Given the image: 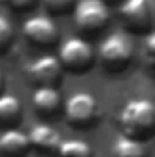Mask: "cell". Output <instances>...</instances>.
<instances>
[{
  "mask_svg": "<svg viewBox=\"0 0 155 157\" xmlns=\"http://www.w3.org/2000/svg\"><path fill=\"white\" fill-rule=\"evenodd\" d=\"M120 128L126 137L148 141L155 135V102L148 99L128 101L120 112Z\"/></svg>",
  "mask_w": 155,
  "mask_h": 157,
  "instance_id": "obj_1",
  "label": "cell"
},
{
  "mask_svg": "<svg viewBox=\"0 0 155 157\" xmlns=\"http://www.w3.org/2000/svg\"><path fill=\"white\" fill-rule=\"evenodd\" d=\"M133 57V44L122 31L112 33L99 46V60L110 73H120L130 66Z\"/></svg>",
  "mask_w": 155,
  "mask_h": 157,
  "instance_id": "obj_2",
  "label": "cell"
},
{
  "mask_svg": "<svg viewBox=\"0 0 155 157\" xmlns=\"http://www.w3.org/2000/svg\"><path fill=\"white\" fill-rule=\"evenodd\" d=\"M119 15L131 33L150 35L155 26V0H124Z\"/></svg>",
  "mask_w": 155,
  "mask_h": 157,
  "instance_id": "obj_3",
  "label": "cell"
},
{
  "mask_svg": "<svg viewBox=\"0 0 155 157\" xmlns=\"http://www.w3.org/2000/svg\"><path fill=\"white\" fill-rule=\"evenodd\" d=\"M64 113H66V121L70 126L78 128V130L89 128L99 119L97 101L93 99V95L86 91H77L66 101Z\"/></svg>",
  "mask_w": 155,
  "mask_h": 157,
  "instance_id": "obj_4",
  "label": "cell"
},
{
  "mask_svg": "<svg viewBox=\"0 0 155 157\" xmlns=\"http://www.w3.org/2000/svg\"><path fill=\"white\" fill-rule=\"evenodd\" d=\"M110 11L104 0H80L75 6V26L86 35H95L106 28Z\"/></svg>",
  "mask_w": 155,
  "mask_h": 157,
  "instance_id": "obj_5",
  "label": "cell"
},
{
  "mask_svg": "<svg viewBox=\"0 0 155 157\" xmlns=\"http://www.w3.org/2000/svg\"><path fill=\"white\" fill-rule=\"evenodd\" d=\"M59 59L62 62V66L68 71L73 73H84L86 70L91 68L93 64V48L80 37H71L60 46V53Z\"/></svg>",
  "mask_w": 155,
  "mask_h": 157,
  "instance_id": "obj_6",
  "label": "cell"
},
{
  "mask_svg": "<svg viewBox=\"0 0 155 157\" xmlns=\"http://www.w3.org/2000/svg\"><path fill=\"white\" fill-rule=\"evenodd\" d=\"M62 62L53 55H44L28 66V77L37 88H55L62 80Z\"/></svg>",
  "mask_w": 155,
  "mask_h": 157,
  "instance_id": "obj_7",
  "label": "cell"
},
{
  "mask_svg": "<svg viewBox=\"0 0 155 157\" xmlns=\"http://www.w3.org/2000/svg\"><path fill=\"white\" fill-rule=\"evenodd\" d=\"M22 31L31 44L40 46V48H49V46L57 44V40H59V29H57L55 22L44 15H37V17H31L29 20H26Z\"/></svg>",
  "mask_w": 155,
  "mask_h": 157,
  "instance_id": "obj_8",
  "label": "cell"
},
{
  "mask_svg": "<svg viewBox=\"0 0 155 157\" xmlns=\"http://www.w3.org/2000/svg\"><path fill=\"white\" fill-rule=\"evenodd\" d=\"M29 143H31V148H35L39 154L59 157V152H60L64 141H62L60 133L57 130H53L51 126L39 124L29 132Z\"/></svg>",
  "mask_w": 155,
  "mask_h": 157,
  "instance_id": "obj_9",
  "label": "cell"
},
{
  "mask_svg": "<svg viewBox=\"0 0 155 157\" xmlns=\"http://www.w3.org/2000/svg\"><path fill=\"white\" fill-rule=\"evenodd\" d=\"M29 148H31L29 135H26L24 132H20L17 128L2 132V135H0V154H2V157H24Z\"/></svg>",
  "mask_w": 155,
  "mask_h": 157,
  "instance_id": "obj_10",
  "label": "cell"
},
{
  "mask_svg": "<svg viewBox=\"0 0 155 157\" xmlns=\"http://www.w3.org/2000/svg\"><path fill=\"white\" fill-rule=\"evenodd\" d=\"M60 93L57 88H37L33 93V106L42 117H51L60 108Z\"/></svg>",
  "mask_w": 155,
  "mask_h": 157,
  "instance_id": "obj_11",
  "label": "cell"
},
{
  "mask_svg": "<svg viewBox=\"0 0 155 157\" xmlns=\"http://www.w3.org/2000/svg\"><path fill=\"white\" fill-rule=\"evenodd\" d=\"M22 119V104L13 95H2L0 97V122L6 126V130L15 128Z\"/></svg>",
  "mask_w": 155,
  "mask_h": 157,
  "instance_id": "obj_12",
  "label": "cell"
},
{
  "mask_svg": "<svg viewBox=\"0 0 155 157\" xmlns=\"http://www.w3.org/2000/svg\"><path fill=\"white\" fill-rule=\"evenodd\" d=\"M112 154H113V157H150L144 143L126 137L124 133L117 135V139L113 141V146H112Z\"/></svg>",
  "mask_w": 155,
  "mask_h": 157,
  "instance_id": "obj_13",
  "label": "cell"
},
{
  "mask_svg": "<svg viewBox=\"0 0 155 157\" xmlns=\"http://www.w3.org/2000/svg\"><path fill=\"white\" fill-rule=\"evenodd\" d=\"M59 157H93V152H91V146L88 143L78 141V139H71V141L62 143Z\"/></svg>",
  "mask_w": 155,
  "mask_h": 157,
  "instance_id": "obj_14",
  "label": "cell"
},
{
  "mask_svg": "<svg viewBox=\"0 0 155 157\" xmlns=\"http://www.w3.org/2000/svg\"><path fill=\"white\" fill-rule=\"evenodd\" d=\"M15 40V29L6 15H0V51L6 53Z\"/></svg>",
  "mask_w": 155,
  "mask_h": 157,
  "instance_id": "obj_15",
  "label": "cell"
},
{
  "mask_svg": "<svg viewBox=\"0 0 155 157\" xmlns=\"http://www.w3.org/2000/svg\"><path fill=\"white\" fill-rule=\"evenodd\" d=\"M142 62H144V68L155 75V29L146 35L144 40V49H142Z\"/></svg>",
  "mask_w": 155,
  "mask_h": 157,
  "instance_id": "obj_16",
  "label": "cell"
},
{
  "mask_svg": "<svg viewBox=\"0 0 155 157\" xmlns=\"http://www.w3.org/2000/svg\"><path fill=\"white\" fill-rule=\"evenodd\" d=\"M42 2H44L46 9L53 15H64V13L71 11L73 4H75V0H42Z\"/></svg>",
  "mask_w": 155,
  "mask_h": 157,
  "instance_id": "obj_17",
  "label": "cell"
},
{
  "mask_svg": "<svg viewBox=\"0 0 155 157\" xmlns=\"http://www.w3.org/2000/svg\"><path fill=\"white\" fill-rule=\"evenodd\" d=\"M11 9L15 11H26V9H31L33 7V2L35 0H4Z\"/></svg>",
  "mask_w": 155,
  "mask_h": 157,
  "instance_id": "obj_18",
  "label": "cell"
}]
</instances>
